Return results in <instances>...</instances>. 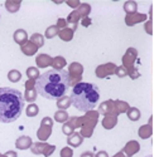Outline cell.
I'll return each instance as SVG.
<instances>
[{
	"instance_id": "7",
	"label": "cell",
	"mask_w": 159,
	"mask_h": 157,
	"mask_svg": "<svg viewBox=\"0 0 159 157\" xmlns=\"http://www.w3.org/2000/svg\"><path fill=\"white\" fill-rule=\"evenodd\" d=\"M68 82H70V87H75L76 84L81 83L82 81V74H84V66L78 62H73L70 64L68 67Z\"/></svg>"
},
{
	"instance_id": "25",
	"label": "cell",
	"mask_w": 159,
	"mask_h": 157,
	"mask_svg": "<svg viewBox=\"0 0 159 157\" xmlns=\"http://www.w3.org/2000/svg\"><path fill=\"white\" fill-rule=\"evenodd\" d=\"M5 9L9 11V13H16L19 9H20V5H22V2L20 0H7L5 2Z\"/></svg>"
},
{
	"instance_id": "41",
	"label": "cell",
	"mask_w": 159,
	"mask_h": 157,
	"mask_svg": "<svg viewBox=\"0 0 159 157\" xmlns=\"http://www.w3.org/2000/svg\"><path fill=\"white\" fill-rule=\"evenodd\" d=\"M71 8H75V9H77L78 6H80V4H81V3H80V2H77V0H76V2H72V0H67V2H66Z\"/></svg>"
},
{
	"instance_id": "2",
	"label": "cell",
	"mask_w": 159,
	"mask_h": 157,
	"mask_svg": "<svg viewBox=\"0 0 159 157\" xmlns=\"http://www.w3.org/2000/svg\"><path fill=\"white\" fill-rule=\"evenodd\" d=\"M24 109L23 94L15 88H0V122L11 123L22 116Z\"/></svg>"
},
{
	"instance_id": "44",
	"label": "cell",
	"mask_w": 159,
	"mask_h": 157,
	"mask_svg": "<svg viewBox=\"0 0 159 157\" xmlns=\"http://www.w3.org/2000/svg\"><path fill=\"white\" fill-rule=\"evenodd\" d=\"M90 24H91V20H90V18H86V19H84V20H82V25L84 27H90Z\"/></svg>"
},
{
	"instance_id": "4",
	"label": "cell",
	"mask_w": 159,
	"mask_h": 157,
	"mask_svg": "<svg viewBox=\"0 0 159 157\" xmlns=\"http://www.w3.org/2000/svg\"><path fill=\"white\" fill-rule=\"evenodd\" d=\"M98 117H100V114H98L97 111L92 109V111H89L85 113V116H82V122H81V132H80V134H81L82 137H85V138H90V137H92L93 134V129L98 122Z\"/></svg>"
},
{
	"instance_id": "18",
	"label": "cell",
	"mask_w": 159,
	"mask_h": 157,
	"mask_svg": "<svg viewBox=\"0 0 159 157\" xmlns=\"http://www.w3.org/2000/svg\"><path fill=\"white\" fill-rule=\"evenodd\" d=\"M129 108H130V106H129L128 102H124V101H120V100L114 101V113H115V116H119L121 113H126Z\"/></svg>"
},
{
	"instance_id": "11",
	"label": "cell",
	"mask_w": 159,
	"mask_h": 157,
	"mask_svg": "<svg viewBox=\"0 0 159 157\" xmlns=\"http://www.w3.org/2000/svg\"><path fill=\"white\" fill-rule=\"evenodd\" d=\"M115 70H116V64L114 63H105V64H101L98 66L95 70V74L97 78H106V77H110L112 74H115Z\"/></svg>"
},
{
	"instance_id": "32",
	"label": "cell",
	"mask_w": 159,
	"mask_h": 157,
	"mask_svg": "<svg viewBox=\"0 0 159 157\" xmlns=\"http://www.w3.org/2000/svg\"><path fill=\"white\" fill-rule=\"evenodd\" d=\"M38 113H39V107H38L35 103H30V104L27 106V108H25V114H27L28 117H35V116H38Z\"/></svg>"
},
{
	"instance_id": "43",
	"label": "cell",
	"mask_w": 159,
	"mask_h": 157,
	"mask_svg": "<svg viewBox=\"0 0 159 157\" xmlns=\"http://www.w3.org/2000/svg\"><path fill=\"white\" fill-rule=\"evenodd\" d=\"M4 156L5 157H18V153L15 151H8V152L4 153Z\"/></svg>"
},
{
	"instance_id": "46",
	"label": "cell",
	"mask_w": 159,
	"mask_h": 157,
	"mask_svg": "<svg viewBox=\"0 0 159 157\" xmlns=\"http://www.w3.org/2000/svg\"><path fill=\"white\" fill-rule=\"evenodd\" d=\"M0 157H5V156H4V155H2V153H0Z\"/></svg>"
},
{
	"instance_id": "16",
	"label": "cell",
	"mask_w": 159,
	"mask_h": 157,
	"mask_svg": "<svg viewBox=\"0 0 159 157\" xmlns=\"http://www.w3.org/2000/svg\"><path fill=\"white\" fill-rule=\"evenodd\" d=\"M33 145V141L29 136H20L19 138L15 141V147L18 150H28Z\"/></svg>"
},
{
	"instance_id": "36",
	"label": "cell",
	"mask_w": 159,
	"mask_h": 157,
	"mask_svg": "<svg viewBox=\"0 0 159 157\" xmlns=\"http://www.w3.org/2000/svg\"><path fill=\"white\" fill-rule=\"evenodd\" d=\"M61 157H73V151L71 147H63L61 150V153H59Z\"/></svg>"
},
{
	"instance_id": "1",
	"label": "cell",
	"mask_w": 159,
	"mask_h": 157,
	"mask_svg": "<svg viewBox=\"0 0 159 157\" xmlns=\"http://www.w3.org/2000/svg\"><path fill=\"white\" fill-rule=\"evenodd\" d=\"M70 87L66 70H47L35 81L37 93L47 100H58L66 94Z\"/></svg>"
},
{
	"instance_id": "6",
	"label": "cell",
	"mask_w": 159,
	"mask_h": 157,
	"mask_svg": "<svg viewBox=\"0 0 159 157\" xmlns=\"http://www.w3.org/2000/svg\"><path fill=\"white\" fill-rule=\"evenodd\" d=\"M90 13H91V5L87 4V3H81L77 9H75L72 13L68 14L66 22H67V24H72V28H71V29H72L73 32H76V29H77V23L81 20V19L84 20V19L89 18Z\"/></svg>"
},
{
	"instance_id": "13",
	"label": "cell",
	"mask_w": 159,
	"mask_h": 157,
	"mask_svg": "<svg viewBox=\"0 0 159 157\" xmlns=\"http://www.w3.org/2000/svg\"><path fill=\"white\" fill-rule=\"evenodd\" d=\"M139 151H140V145H139V142H138V141H134V140L129 141V142L125 145V147L121 150V152H124L128 157L134 156V155H135V153H138Z\"/></svg>"
},
{
	"instance_id": "31",
	"label": "cell",
	"mask_w": 159,
	"mask_h": 157,
	"mask_svg": "<svg viewBox=\"0 0 159 157\" xmlns=\"http://www.w3.org/2000/svg\"><path fill=\"white\" fill-rule=\"evenodd\" d=\"M8 79L11 82V83H16L22 79V73L16 70V69H11L9 73H8Z\"/></svg>"
},
{
	"instance_id": "8",
	"label": "cell",
	"mask_w": 159,
	"mask_h": 157,
	"mask_svg": "<svg viewBox=\"0 0 159 157\" xmlns=\"http://www.w3.org/2000/svg\"><path fill=\"white\" fill-rule=\"evenodd\" d=\"M52 126H53V120L51 117H44L41 121V127L37 131V137L41 142H46L51 134H52Z\"/></svg>"
},
{
	"instance_id": "38",
	"label": "cell",
	"mask_w": 159,
	"mask_h": 157,
	"mask_svg": "<svg viewBox=\"0 0 159 157\" xmlns=\"http://www.w3.org/2000/svg\"><path fill=\"white\" fill-rule=\"evenodd\" d=\"M62 132L66 134V136H70V134H72L73 132H75V129L70 126V125H67L66 122L63 123V126H62Z\"/></svg>"
},
{
	"instance_id": "42",
	"label": "cell",
	"mask_w": 159,
	"mask_h": 157,
	"mask_svg": "<svg viewBox=\"0 0 159 157\" xmlns=\"http://www.w3.org/2000/svg\"><path fill=\"white\" fill-rule=\"evenodd\" d=\"M93 157H110V156L107 155L106 151H98L96 155H93Z\"/></svg>"
},
{
	"instance_id": "9",
	"label": "cell",
	"mask_w": 159,
	"mask_h": 157,
	"mask_svg": "<svg viewBox=\"0 0 159 157\" xmlns=\"http://www.w3.org/2000/svg\"><path fill=\"white\" fill-rule=\"evenodd\" d=\"M30 151L33 155H43L44 157H49L56 151V146L39 141V142H34L30 146Z\"/></svg>"
},
{
	"instance_id": "37",
	"label": "cell",
	"mask_w": 159,
	"mask_h": 157,
	"mask_svg": "<svg viewBox=\"0 0 159 157\" xmlns=\"http://www.w3.org/2000/svg\"><path fill=\"white\" fill-rule=\"evenodd\" d=\"M115 73H116V75H117V77H120V78H124V77H126V75H128V73H126V70H125V68H124L123 66L116 67Z\"/></svg>"
},
{
	"instance_id": "22",
	"label": "cell",
	"mask_w": 159,
	"mask_h": 157,
	"mask_svg": "<svg viewBox=\"0 0 159 157\" xmlns=\"http://www.w3.org/2000/svg\"><path fill=\"white\" fill-rule=\"evenodd\" d=\"M20 50H22V53H23L24 55L32 57V55H34V54L38 52V48H37L33 43H30V42L28 40V42H25L24 44L20 45Z\"/></svg>"
},
{
	"instance_id": "47",
	"label": "cell",
	"mask_w": 159,
	"mask_h": 157,
	"mask_svg": "<svg viewBox=\"0 0 159 157\" xmlns=\"http://www.w3.org/2000/svg\"><path fill=\"white\" fill-rule=\"evenodd\" d=\"M147 157H153V156H152V155H149V156H147Z\"/></svg>"
},
{
	"instance_id": "45",
	"label": "cell",
	"mask_w": 159,
	"mask_h": 157,
	"mask_svg": "<svg viewBox=\"0 0 159 157\" xmlns=\"http://www.w3.org/2000/svg\"><path fill=\"white\" fill-rule=\"evenodd\" d=\"M80 157H93V153L90 151H86V152H82Z\"/></svg>"
},
{
	"instance_id": "30",
	"label": "cell",
	"mask_w": 159,
	"mask_h": 157,
	"mask_svg": "<svg viewBox=\"0 0 159 157\" xmlns=\"http://www.w3.org/2000/svg\"><path fill=\"white\" fill-rule=\"evenodd\" d=\"M136 10H138V4H136V2L129 0V2H125V3H124V11H125L126 14L136 13Z\"/></svg>"
},
{
	"instance_id": "14",
	"label": "cell",
	"mask_w": 159,
	"mask_h": 157,
	"mask_svg": "<svg viewBox=\"0 0 159 157\" xmlns=\"http://www.w3.org/2000/svg\"><path fill=\"white\" fill-rule=\"evenodd\" d=\"M52 61H53V58L48 54H39L37 55L35 58V63L38 66V68H47V67H51L52 66Z\"/></svg>"
},
{
	"instance_id": "27",
	"label": "cell",
	"mask_w": 159,
	"mask_h": 157,
	"mask_svg": "<svg viewBox=\"0 0 159 157\" xmlns=\"http://www.w3.org/2000/svg\"><path fill=\"white\" fill-rule=\"evenodd\" d=\"M29 42L33 43L38 49L43 47L44 45V38L42 34H39V33H34L33 35H30V39H29Z\"/></svg>"
},
{
	"instance_id": "20",
	"label": "cell",
	"mask_w": 159,
	"mask_h": 157,
	"mask_svg": "<svg viewBox=\"0 0 159 157\" xmlns=\"http://www.w3.org/2000/svg\"><path fill=\"white\" fill-rule=\"evenodd\" d=\"M138 134L140 138L143 140H147V138H150V136L153 134V127H152V118L149 120V123L148 125H144L139 128L138 131Z\"/></svg>"
},
{
	"instance_id": "12",
	"label": "cell",
	"mask_w": 159,
	"mask_h": 157,
	"mask_svg": "<svg viewBox=\"0 0 159 157\" xmlns=\"http://www.w3.org/2000/svg\"><path fill=\"white\" fill-rule=\"evenodd\" d=\"M148 16L145 14H142V13H133V14H126L125 15V24L128 27H133L138 23H143V22H147Z\"/></svg>"
},
{
	"instance_id": "10",
	"label": "cell",
	"mask_w": 159,
	"mask_h": 157,
	"mask_svg": "<svg viewBox=\"0 0 159 157\" xmlns=\"http://www.w3.org/2000/svg\"><path fill=\"white\" fill-rule=\"evenodd\" d=\"M38 97L37 89H35V81L33 79H28L25 82V92H24V101L29 102V103H34Z\"/></svg>"
},
{
	"instance_id": "33",
	"label": "cell",
	"mask_w": 159,
	"mask_h": 157,
	"mask_svg": "<svg viewBox=\"0 0 159 157\" xmlns=\"http://www.w3.org/2000/svg\"><path fill=\"white\" fill-rule=\"evenodd\" d=\"M27 75H28V79H33V81H37L41 73H39V69L35 68V67H29L27 69Z\"/></svg>"
},
{
	"instance_id": "28",
	"label": "cell",
	"mask_w": 159,
	"mask_h": 157,
	"mask_svg": "<svg viewBox=\"0 0 159 157\" xmlns=\"http://www.w3.org/2000/svg\"><path fill=\"white\" fill-rule=\"evenodd\" d=\"M68 118H70V114L67 113V111L58 109V111L54 113V121L58 122V123H65V122H67Z\"/></svg>"
},
{
	"instance_id": "26",
	"label": "cell",
	"mask_w": 159,
	"mask_h": 157,
	"mask_svg": "<svg viewBox=\"0 0 159 157\" xmlns=\"http://www.w3.org/2000/svg\"><path fill=\"white\" fill-rule=\"evenodd\" d=\"M71 106H72V102H71L70 95H63V97H61V98H58L57 100V107L61 111H66Z\"/></svg>"
},
{
	"instance_id": "23",
	"label": "cell",
	"mask_w": 159,
	"mask_h": 157,
	"mask_svg": "<svg viewBox=\"0 0 159 157\" xmlns=\"http://www.w3.org/2000/svg\"><path fill=\"white\" fill-rule=\"evenodd\" d=\"M65 66H67V61L65 59V57L62 55H57L53 58V61H52V66L54 70H63Z\"/></svg>"
},
{
	"instance_id": "24",
	"label": "cell",
	"mask_w": 159,
	"mask_h": 157,
	"mask_svg": "<svg viewBox=\"0 0 159 157\" xmlns=\"http://www.w3.org/2000/svg\"><path fill=\"white\" fill-rule=\"evenodd\" d=\"M73 35H75V32L68 27L59 29V32H58V36L61 38V40H63V42H71L73 39Z\"/></svg>"
},
{
	"instance_id": "17",
	"label": "cell",
	"mask_w": 159,
	"mask_h": 157,
	"mask_svg": "<svg viewBox=\"0 0 159 157\" xmlns=\"http://www.w3.org/2000/svg\"><path fill=\"white\" fill-rule=\"evenodd\" d=\"M82 141H84V137L80 134V132H73L72 134H70L67 137V143L68 146L76 148V147H80L82 145Z\"/></svg>"
},
{
	"instance_id": "35",
	"label": "cell",
	"mask_w": 159,
	"mask_h": 157,
	"mask_svg": "<svg viewBox=\"0 0 159 157\" xmlns=\"http://www.w3.org/2000/svg\"><path fill=\"white\" fill-rule=\"evenodd\" d=\"M58 32H59V29H58L57 25H51V27L47 28V30H46V33H44V36H46L47 39H52V38H54L56 35H58Z\"/></svg>"
},
{
	"instance_id": "29",
	"label": "cell",
	"mask_w": 159,
	"mask_h": 157,
	"mask_svg": "<svg viewBox=\"0 0 159 157\" xmlns=\"http://www.w3.org/2000/svg\"><path fill=\"white\" fill-rule=\"evenodd\" d=\"M126 114H128V118L133 122H136V121L140 120V111H139L138 108H135V107H130L128 109Z\"/></svg>"
},
{
	"instance_id": "3",
	"label": "cell",
	"mask_w": 159,
	"mask_h": 157,
	"mask_svg": "<svg viewBox=\"0 0 159 157\" xmlns=\"http://www.w3.org/2000/svg\"><path fill=\"white\" fill-rule=\"evenodd\" d=\"M72 106H75L81 112H89L95 108L100 100V91L97 86L92 83L81 82L72 88V93L70 95Z\"/></svg>"
},
{
	"instance_id": "21",
	"label": "cell",
	"mask_w": 159,
	"mask_h": 157,
	"mask_svg": "<svg viewBox=\"0 0 159 157\" xmlns=\"http://www.w3.org/2000/svg\"><path fill=\"white\" fill-rule=\"evenodd\" d=\"M13 38H14V42L19 45L24 44L25 42H28V33L24 30V29H18L14 32L13 34Z\"/></svg>"
},
{
	"instance_id": "19",
	"label": "cell",
	"mask_w": 159,
	"mask_h": 157,
	"mask_svg": "<svg viewBox=\"0 0 159 157\" xmlns=\"http://www.w3.org/2000/svg\"><path fill=\"white\" fill-rule=\"evenodd\" d=\"M102 127L105 129H112L116 125H117V116L115 114H106L104 116V120H102Z\"/></svg>"
},
{
	"instance_id": "5",
	"label": "cell",
	"mask_w": 159,
	"mask_h": 157,
	"mask_svg": "<svg viewBox=\"0 0 159 157\" xmlns=\"http://www.w3.org/2000/svg\"><path fill=\"white\" fill-rule=\"evenodd\" d=\"M135 62H139L138 59V50L135 48H129L125 54L123 55V67L125 68L128 75L131 78V79H136V78L140 77V73H139Z\"/></svg>"
},
{
	"instance_id": "34",
	"label": "cell",
	"mask_w": 159,
	"mask_h": 157,
	"mask_svg": "<svg viewBox=\"0 0 159 157\" xmlns=\"http://www.w3.org/2000/svg\"><path fill=\"white\" fill-rule=\"evenodd\" d=\"M81 122H82V118H81V117H70L66 123L70 125L73 129H76V128H80V127H81Z\"/></svg>"
},
{
	"instance_id": "15",
	"label": "cell",
	"mask_w": 159,
	"mask_h": 157,
	"mask_svg": "<svg viewBox=\"0 0 159 157\" xmlns=\"http://www.w3.org/2000/svg\"><path fill=\"white\" fill-rule=\"evenodd\" d=\"M98 114H115L114 113V101L112 100H107L105 102H102L100 106H98Z\"/></svg>"
},
{
	"instance_id": "39",
	"label": "cell",
	"mask_w": 159,
	"mask_h": 157,
	"mask_svg": "<svg viewBox=\"0 0 159 157\" xmlns=\"http://www.w3.org/2000/svg\"><path fill=\"white\" fill-rule=\"evenodd\" d=\"M57 27H58V29H63V28H67V22H66V19L65 18H59L58 20H57V24H56Z\"/></svg>"
},
{
	"instance_id": "40",
	"label": "cell",
	"mask_w": 159,
	"mask_h": 157,
	"mask_svg": "<svg viewBox=\"0 0 159 157\" xmlns=\"http://www.w3.org/2000/svg\"><path fill=\"white\" fill-rule=\"evenodd\" d=\"M152 24H153V23H152V18H149V20H148V22L145 23V25H144V29H145V32H147L149 35L153 34V30H152V27H153V25H152Z\"/></svg>"
}]
</instances>
